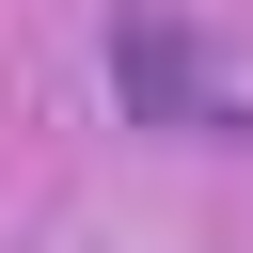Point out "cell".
<instances>
[{"label":"cell","mask_w":253,"mask_h":253,"mask_svg":"<svg viewBox=\"0 0 253 253\" xmlns=\"http://www.w3.org/2000/svg\"><path fill=\"white\" fill-rule=\"evenodd\" d=\"M95 63H111V111H126V126H158V142H253V126L221 111V79H206V32H190L174 0H126V16L95 32Z\"/></svg>","instance_id":"obj_1"}]
</instances>
